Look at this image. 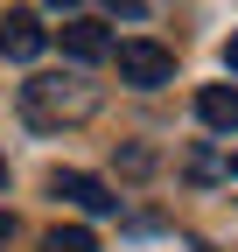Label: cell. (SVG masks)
<instances>
[{
	"mask_svg": "<svg viewBox=\"0 0 238 252\" xmlns=\"http://www.w3.org/2000/svg\"><path fill=\"white\" fill-rule=\"evenodd\" d=\"M91 105H98V91H84L77 77H28L21 84V119L28 126H63V119H91Z\"/></svg>",
	"mask_w": 238,
	"mask_h": 252,
	"instance_id": "1",
	"label": "cell"
},
{
	"mask_svg": "<svg viewBox=\"0 0 238 252\" xmlns=\"http://www.w3.org/2000/svg\"><path fill=\"white\" fill-rule=\"evenodd\" d=\"M112 56H119V77L140 84V91H154V84L175 77V49H161V42H119Z\"/></svg>",
	"mask_w": 238,
	"mask_h": 252,
	"instance_id": "2",
	"label": "cell"
},
{
	"mask_svg": "<svg viewBox=\"0 0 238 252\" xmlns=\"http://www.w3.org/2000/svg\"><path fill=\"white\" fill-rule=\"evenodd\" d=\"M49 196H63V203H77V210H91V217H105V210H119V196L98 182V175H77V168H56L49 175Z\"/></svg>",
	"mask_w": 238,
	"mask_h": 252,
	"instance_id": "3",
	"label": "cell"
},
{
	"mask_svg": "<svg viewBox=\"0 0 238 252\" xmlns=\"http://www.w3.org/2000/svg\"><path fill=\"white\" fill-rule=\"evenodd\" d=\"M42 42H49V35H42V21H35V14H7V21H0V49H7L14 63H35Z\"/></svg>",
	"mask_w": 238,
	"mask_h": 252,
	"instance_id": "4",
	"label": "cell"
},
{
	"mask_svg": "<svg viewBox=\"0 0 238 252\" xmlns=\"http://www.w3.org/2000/svg\"><path fill=\"white\" fill-rule=\"evenodd\" d=\"M196 119L210 126V133H238V91L231 84H203L196 91Z\"/></svg>",
	"mask_w": 238,
	"mask_h": 252,
	"instance_id": "5",
	"label": "cell"
},
{
	"mask_svg": "<svg viewBox=\"0 0 238 252\" xmlns=\"http://www.w3.org/2000/svg\"><path fill=\"white\" fill-rule=\"evenodd\" d=\"M63 49L77 63H105L112 56V35H105V21H63Z\"/></svg>",
	"mask_w": 238,
	"mask_h": 252,
	"instance_id": "6",
	"label": "cell"
},
{
	"mask_svg": "<svg viewBox=\"0 0 238 252\" xmlns=\"http://www.w3.org/2000/svg\"><path fill=\"white\" fill-rule=\"evenodd\" d=\"M42 252H98V238L84 231V224H56V231L42 238Z\"/></svg>",
	"mask_w": 238,
	"mask_h": 252,
	"instance_id": "7",
	"label": "cell"
},
{
	"mask_svg": "<svg viewBox=\"0 0 238 252\" xmlns=\"http://www.w3.org/2000/svg\"><path fill=\"white\" fill-rule=\"evenodd\" d=\"M105 7H112V14H140L147 0H105Z\"/></svg>",
	"mask_w": 238,
	"mask_h": 252,
	"instance_id": "8",
	"label": "cell"
},
{
	"mask_svg": "<svg viewBox=\"0 0 238 252\" xmlns=\"http://www.w3.org/2000/svg\"><path fill=\"white\" fill-rule=\"evenodd\" d=\"M224 70H238V28H231V42H224Z\"/></svg>",
	"mask_w": 238,
	"mask_h": 252,
	"instance_id": "9",
	"label": "cell"
},
{
	"mask_svg": "<svg viewBox=\"0 0 238 252\" xmlns=\"http://www.w3.org/2000/svg\"><path fill=\"white\" fill-rule=\"evenodd\" d=\"M7 238H14V217H7V210H0V245H7Z\"/></svg>",
	"mask_w": 238,
	"mask_h": 252,
	"instance_id": "10",
	"label": "cell"
},
{
	"mask_svg": "<svg viewBox=\"0 0 238 252\" xmlns=\"http://www.w3.org/2000/svg\"><path fill=\"white\" fill-rule=\"evenodd\" d=\"M49 7H77V0H49Z\"/></svg>",
	"mask_w": 238,
	"mask_h": 252,
	"instance_id": "11",
	"label": "cell"
},
{
	"mask_svg": "<svg viewBox=\"0 0 238 252\" xmlns=\"http://www.w3.org/2000/svg\"><path fill=\"white\" fill-rule=\"evenodd\" d=\"M231 175H238V154H231Z\"/></svg>",
	"mask_w": 238,
	"mask_h": 252,
	"instance_id": "12",
	"label": "cell"
},
{
	"mask_svg": "<svg viewBox=\"0 0 238 252\" xmlns=\"http://www.w3.org/2000/svg\"><path fill=\"white\" fill-rule=\"evenodd\" d=\"M0 175H7V161H0Z\"/></svg>",
	"mask_w": 238,
	"mask_h": 252,
	"instance_id": "13",
	"label": "cell"
}]
</instances>
